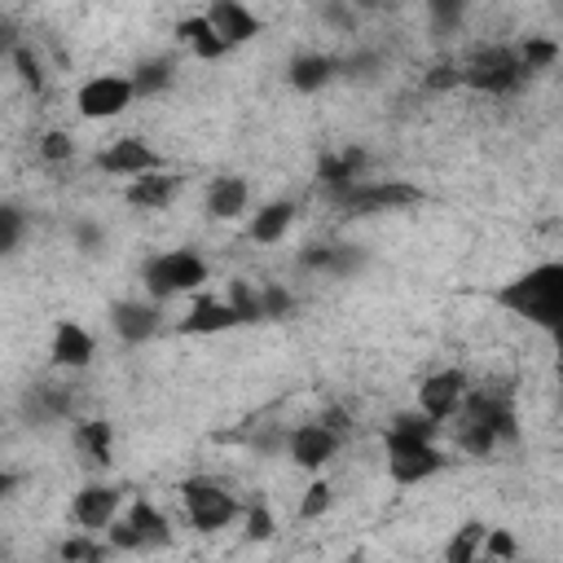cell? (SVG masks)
<instances>
[{
  "label": "cell",
  "mask_w": 563,
  "mask_h": 563,
  "mask_svg": "<svg viewBox=\"0 0 563 563\" xmlns=\"http://www.w3.org/2000/svg\"><path fill=\"white\" fill-rule=\"evenodd\" d=\"M26 405L35 409V418H62V413L70 409V391H57V387H35Z\"/></svg>",
  "instance_id": "obj_29"
},
{
  "label": "cell",
  "mask_w": 563,
  "mask_h": 563,
  "mask_svg": "<svg viewBox=\"0 0 563 563\" xmlns=\"http://www.w3.org/2000/svg\"><path fill=\"white\" fill-rule=\"evenodd\" d=\"M242 325V317L233 312L229 299H211V295H198L189 303V317L180 321V334H220V330H233Z\"/></svg>",
  "instance_id": "obj_16"
},
{
  "label": "cell",
  "mask_w": 563,
  "mask_h": 563,
  "mask_svg": "<svg viewBox=\"0 0 563 563\" xmlns=\"http://www.w3.org/2000/svg\"><path fill=\"white\" fill-rule=\"evenodd\" d=\"M176 40H180V44H189V48H194V57H202V62L224 57V40L211 31V22H207V18H185V22H176Z\"/></svg>",
  "instance_id": "obj_22"
},
{
  "label": "cell",
  "mask_w": 563,
  "mask_h": 563,
  "mask_svg": "<svg viewBox=\"0 0 563 563\" xmlns=\"http://www.w3.org/2000/svg\"><path fill=\"white\" fill-rule=\"evenodd\" d=\"M260 295H264V317H286V312H290V303H295L282 286H264Z\"/></svg>",
  "instance_id": "obj_38"
},
{
  "label": "cell",
  "mask_w": 563,
  "mask_h": 563,
  "mask_svg": "<svg viewBox=\"0 0 563 563\" xmlns=\"http://www.w3.org/2000/svg\"><path fill=\"white\" fill-rule=\"evenodd\" d=\"M559 374H563V369H559Z\"/></svg>",
  "instance_id": "obj_44"
},
{
  "label": "cell",
  "mask_w": 563,
  "mask_h": 563,
  "mask_svg": "<svg viewBox=\"0 0 563 563\" xmlns=\"http://www.w3.org/2000/svg\"><path fill=\"white\" fill-rule=\"evenodd\" d=\"M523 62H519V48H506V44H493V48H475L466 62H462V84L475 88V92H488V97H501V92H515L523 84Z\"/></svg>",
  "instance_id": "obj_3"
},
{
  "label": "cell",
  "mask_w": 563,
  "mask_h": 563,
  "mask_svg": "<svg viewBox=\"0 0 563 563\" xmlns=\"http://www.w3.org/2000/svg\"><path fill=\"white\" fill-rule=\"evenodd\" d=\"M286 444H290L295 466H303V471H321V466L339 453V435H334L330 427H321V422H303V427H295Z\"/></svg>",
  "instance_id": "obj_12"
},
{
  "label": "cell",
  "mask_w": 563,
  "mask_h": 563,
  "mask_svg": "<svg viewBox=\"0 0 563 563\" xmlns=\"http://www.w3.org/2000/svg\"><path fill=\"white\" fill-rule=\"evenodd\" d=\"M75 449H79L92 466H110V449H114L110 422H101V418H84V422L75 427Z\"/></svg>",
  "instance_id": "obj_21"
},
{
  "label": "cell",
  "mask_w": 563,
  "mask_h": 563,
  "mask_svg": "<svg viewBox=\"0 0 563 563\" xmlns=\"http://www.w3.org/2000/svg\"><path fill=\"white\" fill-rule=\"evenodd\" d=\"M35 150H40V158H44V163H66V158L75 154V141H70L66 132H57V128H53V132H44V136H40V145H35Z\"/></svg>",
  "instance_id": "obj_31"
},
{
  "label": "cell",
  "mask_w": 563,
  "mask_h": 563,
  "mask_svg": "<svg viewBox=\"0 0 563 563\" xmlns=\"http://www.w3.org/2000/svg\"><path fill=\"white\" fill-rule=\"evenodd\" d=\"M106 541H110V550H158L172 541V528L154 501H136L128 510V519H114L106 528Z\"/></svg>",
  "instance_id": "obj_5"
},
{
  "label": "cell",
  "mask_w": 563,
  "mask_h": 563,
  "mask_svg": "<svg viewBox=\"0 0 563 563\" xmlns=\"http://www.w3.org/2000/svg\"><path fill=\"white\" fill-rule=\"evenodd\" d=\"M554 57H559V44H554V40L528 35V40L519 44V62H523V70H545Z\"/></svg>",
  "instance_id": "obj_28"
},
{
  "label": "cell",
  "mask_w": 563,
  "mask_h": 563,
  "mask_svg": "<svg viewBox=\"0 0 563 563\" xmlns=\"http://www.w3.org/2000/svg\"><path fill=\"white\" fill-rule=\"evenodd\" d=\"M330 75H334V57H325V53H299V57L290 62V84H295L299 92L325 88Z\"/></svg>",
  "instance_id": "obj_23"
},
{
  "label": "cell",
  "mask_w": 563,
  "mask_h": 563,
  "mask_svg": "<svg viewBox=\"0 0 563 563\" xmlns=\"http://www.w3.org/2000/svg\"><path fill=\"white\" fill-rule=\"evenodd\" d=\"M229 303H233V312H238L242 321H264V295H260L255 286H246L242 277L229 282Z\"/></svg>",
  "instance_id": "obj_27"
},
{
  "label": "cell",
  "mask_w": 563,
  "mask_h": 563,
  "mask_svg": "<svg viewBox=\"0 0 563 563\" xmlns=\"http://www.w3.org/2000/svg\"><path fill=\"white\" fill-rule=\"evenodd\" d=\"M325 510H330V484H325V479H317V484H308V488H303L299 519H317V515H325Z\"/></svg>",
  "instance_id": "obj_32"
},
{
  "label": "cell",
  "mask_w": 563,
  "mask_h": 563,
  "mask_svg": "<svg viewBox=\"0 0 563 563\" xmlns=\"http://www.w3.org/2000/svg\"><path fill=\"white\" fill-rule=\"evenodd\" d=\"M97 167L110 176H145V172H163V158L141 141V136H119L110 150L97 154Z\"/></svg>",
  "instance_id": "obj_11"
},
{
  "label": "cell",
  "mask_w": 563,
  "mask_h": 563,
  "mask_svg": "<svg viewBox=\"0 0 563 563\" xmlns=\"http://www.w3.org/2000/svg\"><path fill=\"white\" fill-rule=\"evenodd\" d=\"M317 422H321V427H330L334 435H343V431H347V418H343V409H330V413H325V418H317Z\"/></svg>",
  "instance_id": "obj_41"
},
{
  "label": "cell",
  "mask_w": 563,
  "mask_h": 563,
  "mask_svg": "<svg viewBox=\"0 0 563 563\" xmlns=\"http://www.w3.org/2000/svg\"><path fill=\"white\" fill-rule=\"evenodd\" d=\"M62 559H66V563H101V559H106V550H101L97 541L66 537V541H62Z\"/></svg>",
  "instance_id": "obj_33"
},
{
  "label": "cell",
  "mask_w": 563,
  "mask_h": 563,
  "mask_svg": "<svg viewBox=\"0 0 563 563\" xmlns=\"http://www.w3.org/2000/svg\"><path fill=\"white\" fill-rule=\"evenodd\" d=\"M427 194L409 180H374V185H356L339 207H347L352 216H374V211H396V207H413Z\"/></svg>",
  "instance_id": "obj_9"
},
{
  "label": "cell",
  "mask_w": 563,
  "mask_h": 563,
  "mask_svg": "<svg viewBox=\"0 0 563 563\" xmlns=\"http://www.w3.org/2000/svg\"><path fill=\"white\" fill-rule=\"evenodd\" d=\"M79 242H84V251H92V246H97V229L84 224V229H79Z\"/></svg>",
  "instance_id": "obj_42"
},
{
  "label": "cell",
  "mask_w": 563,
  "mask_h": 563,
  "mask_svg": "<svg viewBox=\"0 0 563 563\" xmlns=\"http://www.w3.org/2000/svg\"><path fill=\"white\" fill-rule=\"evenodd\" d=\"M444 453L435 449V440H409V435H391L387 431V475L396 484H422L435 471H444Z\"/></svg>",
  "instance_id": "obj_6"
},
{
  "label": "cell",
  "mask_w": 563,
  "mask_h": 563,
  "mask_svg": "<svg viewBox=\"0 0 563 563\" xmlns=\"http://www.w3.org/2000/svg\"><path fill=\"white\" fill-rule=\"evenodd\" d=\"M180 501H185V515H189V523L198 532H216V528L238 519V501L211 479H185L180 484Z\"/></svg>",
  "instance_id": "obj_7"
},
{
  "label": "cell",
  "mask_w": 563,
  "mask_h": 563,
  "mask_svg": "<svg viewBox=\"0 0 563 563\" xmlns=\"http://www.w3.org/2000/svg\"><path fill=\"white\" fill-rule=\"evenodd\" d=\"M493 299L506 312L523 317L528 325L559 334L563 330V260H550V264H537V268L510 277Z\"/></svg>",
  "instance_id": "obj_2"
},
{
  "label": "cell",
  "mask_w": 563,
  "mask_h": 563,
  "mask_svg": "<svg viewBox=\"0 0 563 563\" xmlns=\"http://www.w3.org/2000/svg\"><path fill=\"white\" fill-rule=\"evenodd\" d=\"M290 220H295V202H268V207H260L255 211V220H251V238L255 242H282V233L290 229Z\"/></svg>",
  "instance_id": "obj_24"
},
{
  "label": "cell",
  "mask_w": 563,
  "mask_h": 563,
  "mask_svg": "<svg viewBox=\"0 0 563 563\" xmlns=\"http://www.w3.org/2000/svg\"><path fill=\"white\" fill-rule=\"evenodd\" d=\"M361 167H365V154L361 150H343V154H325L321 158V167H317V176H321V185H325V194L334 198V202H343L361 180Z\"/></svg>",
  "instance_id": "obj_18"
},
{
  "label": "cell",
  "mask_w": 563,
  "mask_h": 563,
  "mask_svg": "<svg viewBox=\"0 0 563 563\" xmlns=\"http://www.w3.org/2000/svg\"><path fill=\"white\" fill-rule=\"evenodd\" d=\"M9 62L18 66V75H22V84H26V88H35V92L44 88V70H40V57H35L26 44H13V48H9Z\"/></svg>",
  "instance_id": "obj_30"
},
{
  "label": "cell",
  "mask_w": 563,
  "mask_h": 563,
  "mask_svg": "<svg viewBox=\"0 0 563 563\" xmlns=\"http://www.w3.org/2000/svg\"><path fill=\"white\" fill-rule=\"evenodd\" d=\"M202 18H207V22H211V31L224 40V48H229V44H246V40H255V35H260V18H255L251 9H242V4H233V0L211 4Z\"/></svg>",
  "instance_id": "obj_15"
},
{
  "label": "cell",
  "mask_w": 563,
  "mask_h": 563,
  "mask_svg": "<svg viewBox=\"0 0 563 563\" xmlns=\"http://www.w3.org/2000/svg\"><path fill=\"white\" fill-rule=\"evenodd\" d=\"M299 264H303V268H317V273H334L339 246H308V251L299 255Z\"/></svg>",
  "instance_id": "obj_35"
},
{
  "label": "cell",
  "mask_w": 563,
  "mask_h": 563,
  "mask_svg": "<svg viewBox=\"0 0 563 563\" xmlns=\"http://www.w3.org/2000/svg\"><path fill=\"white\" fill-rule=\"evenodd\" d=\"M246 537L251 541H268L273 537V515H268V506H246Z\"/></svg>",
  "instance_id": "obj_34"
},
{
  "label": "cell",
  "mask_w": 563,
  "mask_h": 563,
  "mask_svg": "<svg viewBox=\"0 0 563 563\" xmlns=\"http://www.w3.org/2000/svg\"><path fill=\"white\" fill-rule=\"evenodd\" d=\"M431 13H435V22H444V26H449V22H457V18H462V4H440V0H435V4H431Z\"/></svg>",
  "instance_id": "obj_40"
},
{
  "label": "cell",
  "mask_w": 563,
  "mask_h": 563,
  "mask_svg": "<svg viewBox=\"0 0 563 563\" xmlns=\"http://www.w3.org/2000/svg\"><path fill=\"white\" fill-rule=\"evenodd\" d=\"M141 282L150 290V299H172V295H185V290H198L207 282V264L194 255V251H163L154 255L145 268H141Z\"/></svg>",
  "instance_id": "obj_4"
},
{
  "label": "cell",
  "mask_w": 563,
  "mask_h": 563,
  "mask_svg": "<svg viewBox=\"0 0 563 563\" xmlns=\"http://www.w3.org/2000/svg\"><path fill=\"white\" fill-rule=\"evenodd\" d=\"M0 220H4V238H0V246H4V251H18V238H22V211L9 202V207L0 211Z\"/></svg>",
  "instance_id": "obj_37"
},
{
  "label": "cell",
  "mask_w": 563,
  "mask_h": 563,
  "mask_svg": "<svg viewBox=\"0 0 563 563\" xmlns=\"http://www.w3.org/2000/svg\"><path fill=\"white\" fill-rule=\"evenodd\" d=\"M466 391H471V378H466L462 369H440V374L422 378V387H418V409H422L427 418H435V422H449V418L457 413V405L466 400Z\"/></svg>",
  "instance_id": "obj_10"
},
{
  "label": "cell",
  "mask_w": 563,
  "mask_h": 563,
  "mask_svg": "<svg viewBox=\"0 0 563 563\" xmlns=\"http://www.w3.org/2000/svg\"><path fill=\"white\" fill-rule=\"evenodd\" d=\"M132 97H136L132 79H123V75H97V79H88L75 92V106H79L84 119H114V114H123L132 106Z\"/></svg>",
  "instance_id": "obj_8"
},
{
  "label": "cell",
  "mask_w": 563,
  "mask_h": 563,
  "mask_svg": "<svg viewBox=\"0 0 563 563\" xmlns=\"http://www.w3.org/2000/svg\"><path fill=\"white\" fill-rule=\"evenodd\" d=\"M550 339H554V347H559V369H563V330H559V334H550Z\"/></svg>",
  "instance_id": "obj_43"
},
{
  "label": "cell",
  "mask_w": 563,
  "mask_h": 563,
  "mask_svg": "<svg viewBox=\"0 0 563 563\" xmlns=\"http://www.w3.org/2000/svg\"><path fill=\"white\" fill-rule=\"evenodd\" d=\"M176 194H180V176H176V172H145V176H136V180L123 189V198H128L132 207H141V211L167 207Z\"/></svg>",
  "instance_id": "obj_19"
},
{
  "label": "cell",
  "mask_w": 563,
  "mask_h": 563,
  "mask_svg": "<svg viewBox=\"0 0 563 563\" xmlns=\"http://www.w3.org/2000/svg\"><path fill=\"white\" fill-rule=\"evenodd\" d=\"M484 550H488L493 559H515V537H510L506 528H493V532L484 537Z\"/></svg>",
  "instance_id": "obj_39"
},
{
  "label": "cell",
  "mask_w": 563,
  "mask_h": 563,
  "mask_svg": "<svg viewBox=\"0 0 563 563\" xmlns=\"http://www.w3.org/2000/svg\"><path fill=\"white\" fill-rule=\"evenodd\" d=\"M70 515H75V523H84V528H110L114 515H119V488H110V484H88V488H79Z\"/></svg>",
  "instance_id": "obj_17"
},
{
  "label": "cell",
  "mask_w": 563,
  "mask_h": 563,
  "mask_svg": "<svg viewBox=\"0 0 563 563\" xmlns=\"http://www.w3.org/2000/svg\"><path fill=\"white\" fill-rule=\"evenodd\" d=\"M462 84V62H435L427 75V88H457Z\"/></svg>",
  "instance_id": "obj_36"
},
{
  "label": "cell",
  "mask_w": 563,
  "mask_h": 563,
  "mask_svg": "<svg viewBox=\"0 0 563 563\" xmlns=\"http://www.w3.org/2000/svg\"><path fill=\"white\" fill-rule=\"evenodd\" d=\"M453 440L462 453H493L501 440H515V409H510V391L497 387V383H484V387H471L466 400L457 405L453 413Z\"/></svg>",
  "instance_id": "obj_1"
},
{
  "label": "cell",
  "mask_w": 563,
  "mask_h": 563,
  "mask_svg": "<svg viewBox=\"0 0 563 563\" xmlns=\"http://www.w3.org/2000/svg\"><path fill=\"white\" fill-rule=\"evenodd\" d=\"M172 57H150V62H141L136 66V75H132V88H136V97H150V92H163L167 84H172Z\"/></svg>",
  "instance_id": "obj_26"
},
{
  "label": "cell",
  "mask_w": 563,
  "mask_h": 563,
  "mask_svg": "<svg viewBox=\"0 0 563 563\" xmlns=\"http://www.w3.org/2000/svg\"><path fill=\"white\" fill-rule=\"evenodd\" d=\"M110 325L123 343H145L158 330V303H141V299H119L110 303Z\"/></svg>",
  "instance_id": "obj_13"
},
{
  "label": "cell",
  "mask_w": 563,
  "mask_h": 563,
  "mask_svg": "<svg viewBox=\"0 0 563 563\" xmlns=\"http://www.w3.org/2000/svg\"><path fill=\"white\" fill-rule=\"evenodd\" d=\"M484 537H488V528H484L479 519H471V523H462V528L453 532V541L444 545V563H475V554H479V545H484Z\"/></svg>",
  "instance_id": "obj_25"
},
{
  "label": "cell",
  "mask_w": 563,
  "mask_h": 563,
  "mask_svg": "<svg viewBox=\"0 0 563 563\" xmlns=\"http://www.w3.org/2000/svg\"><path fill=\"white\" fill-rule=\"evenodd\" d=\"M246 180L242 176H220V180H211V189H207V211L216 216V220H238L242 211H246Z\"/></svg>",
  "instance_id": "obj_20"
},
{
  "label": "cell",
  "mask_w": 563,
  "mask_h": 563,
  "mask_svg": "<svg viewBox=\"0 0 563 563\" xmlns=\"http://www.w3.org/2000/svg\"><path fill=\"white\" fill-rule=\"evenodd\" d=\"M53 356V365L57 369H84L88 361H92V352H97V343H92V334L84 330V325H75V321H57L53 325V347H48Z\"/></svg>",
  "instance_id": "obj_14"
}]
</instances>
